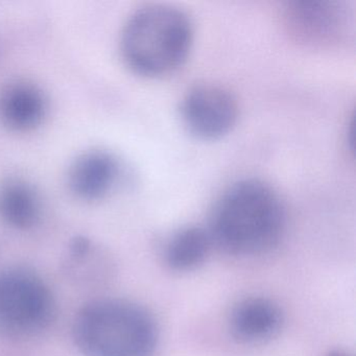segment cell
I'll return each instance as SVG.
<instances>
[{"mask_svg":"<svg viewBox=\"0 0 356 356\" xmlns=\"http://www.w3.org/2000/svg\"><path fill=\"white\" fill-rule=\"evenodd\" d=\"M120 178V164L109 152L90 149L80 154L70 164L67 183L70 191L81 201L105 199Z\"/></svg>","mask_w":356,"mask_h":356,"instance_id":"cell-7","label":"cell"},{"mask_svg":"<svg viewBox=\"0 0 356 356\" xmlns=\"http://www.w3.org/2000/svg\"><path fill=\"white\" fill-rule=\"evenodd\" d=\"M285 225L286 213L278 193L264 181L245 179L220 195L207 230L212 243L227 253L248 257L276 247Z\"/></svg>","mask_w":356,"mask_h":356,"instance_id":"cell-1","label":"cell"},{"mask_svg":"<svg viewBox=\"0 0 356 356\" xmlns=\"http://www.w3.org/2000/svg\"><path fill=\"white\" fill-rule=\"evenodd\" d=\"M211 245L207 229L185 227L168 241L164 252L166 264L178 272L195 270L205 261Z\"/></svg>","mask_w":356,"mask_h":356,"instance_id":"cell-12","label":"cell"},{"mask_svg":"<svg viewBox=\"0 0 356 356\" xmlns=\"http://www.w3.org/2000/svg\"><path fill=\"white\" fill-rule=\"evenodd\" d=\"M193 44L188 16L168 5L140 8L127 20L120 37L122 59L135 74L157 79L174 74Z\"/></svg>","mask_w":356,"mask_h":356,"instance_id":"cell-2","label":"cell"},{"mask_svg":"<svg viewBox=\"0 0 356 356\" xmlns=\"http://www.w3.org/2000/svg\"><path fill=\"white\" fill-rule=\"evenodd\" d=\"M47 110L44 93L32 83L12 82L0 91V120L14 132H29L40 126Z\"/></svg>","mask_w":356,"mask_h":356,"instance_id":"cell-9","label":"cell"},{"mask_svg":"<svg viewBox=\"0 0 356 356\" xmlns=\"http://www.w3.org/2000/svg\"><path fill=\"white\" fill-rule=\"evenodd\" d=\"M72 334L84 356H153L158 343L154 316L124 299L95 300L83 306Z\"/></svg>","mask_w":356,"mask_h":356,"instance_id":"cell-3","label":"cell"},{"mask_svg":"<svg viewBox=\"0 0 356 356\" xmlns=\"http://www.w3.org/2000/svg\"><path fill=\"white\" fill-rule=\"evenodd\" d=\"M40 212L38 193L28 181L11 178L0 184V218L6 224L20 230L32 228Z\"/></svg>","mask_w":356,"mask_h":356,"instance_id":"cell-10","label":"cell"},{"mask_svg":"<svg viewBox=\"0 0 356 356\" xmlns=\"http://www.w3.org/2000/svg\"><path fill=\"white\" fill-rule=\"evenodd\" d=\"M283 324V314L272 300L252 297L233 307L229 318L231 333L245 343H260L276 337Z\"/></svg>","mask_w":356,"mask_h":356,"instance_id":"cell-8","label":"cell"},{"mask_svg":"<svg viewBox=\"0 0 356 356\" xmlns=\"http://www.w3.org/2000/svg\"><path fill=\"white\" fill-rule=\"evenodd\" d=\"M55 314L53 293L39 275L22 268L0 270V332L33 337L49 328Z\"/></svg>","mask_w":356,"mask_h":356,"instance_id":"cell-4","label":"cell"},{"mask_svg":"<svg viewBox=\"0 0 356 356\" xmlns=\"http://www.w3.org/2000/svg\"><path fill=\"white\" fill-rule=\"evenodd\" d=\"M326 356H351L348 352L343 351V350H332L329 352Z\"/></svg>","mask_w":356,"mask_h":356,"instance_id":"cell-13","label":"cell"},{"mask_svg":"<svg viewBox=\"0 0 356 356\" xmlns=\"http://www.w3.org/2000/svg\"><path fill=\"white\" fill-rule=\"evenodd\" d=\"M181 118L189 133L201 140L226 136L238 118L234 95L216 84H200L189 89L181 102Z\"/></svg>","mask_w":356,"mask_h":356,"instance_id":"cell-5","label":"cell"},{"mask_svg":"<svg viewBox=\"0 0 356 356\" xmlns=\"http://www.w3.org/2000/svg\"><path fill=\"white\" fill-rule=\"evenodd\" d=\"M289 32L302 42L312 45L337 42L346 30L345 9L330 1H299L285 12Z\"/></svg>","mask_w":356,"mask_h":356,"instance_id":"cell-6","label":"cell"},{"mask_svg":"<svg viewBox=\"0 0 356 356\" xmlns=\"http://www.w3.org/2000/svg\"><path fill=\"white\" fill-rule=\"evenodd\" d=\"M64 268L72 280L87 284L107 280L112 272L111 260L85 236H76L70 241Z\"/></svg>","mask_w":356,"mask_h":356,"instance_id":"cell-11","label":"cell"}]
</instances>
